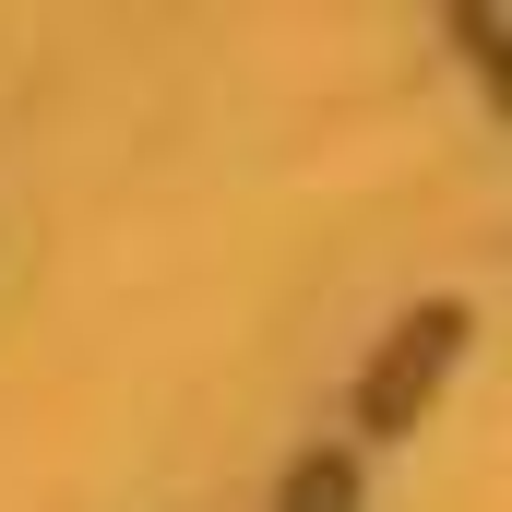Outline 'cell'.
<instances>
[{
	"label": "cell",
	"mask_w": 512,
	"mask_h": 512,
	"mask_svg": "<svg viewBox=\"0 0 512 512\" xmlns=\"http://www.w3.org/2000/svg\"><path fill=\"white\" fill-rule=\"evenodd\" d=\"M441 346H453V322H417V334H405V346H393L382 358V382H370V417H405V393H429V370H441Z\"/></svg>",
	"instance_id": "cell-1"
}]
</instances>
